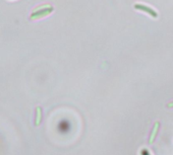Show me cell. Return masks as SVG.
Returning a JSON list of instances; mask_svg holds the SVG:
<instances>
[{
    "mask_svg": "<svg viewBox=\"0 0 173 155\" xmlns=\"http://www.w3.org/2000/svg\"><path fill=\"white\" fill-rule=\"evenodd\" d=\"M42 122V109L41 106H37L36 108V121H35V125L39 126Z\"/></svg>",
    "mask_w": 173,
    "mask_h": 155,
    "instance_id": "277c9868",
    "label": "cell"
},
{
    "mask_svg": "<svg viewBox=\"0 0 173 155\" xmlns=\"http://www.w3.org/2000/svg\"><path fill=\"white\" fill-rule=\"evenodd\" d=\"M159 127H160V123H159V122H156L153 129H152L150 138H149V143H150V144H153V142L155 141L156 137H157V134H158V131H159Z\"/></svg>",
    "mask_w": 173,
    "mask_h": 155,
    "instance_id": "3957f363",
    "label": "cell"
},
{
    "mask_svg": "<svg viewBox=\"0 0 173 155\" xmlns=\"http://www.w3.org/2000/svg\"><path fill=\"white\" fill-rule=\"evenodd\" d=\"M139 154L141 155H151V152H150V150L149 149H147V148H143L139 151Z\"/></svg>",
    "mask_w": 173,
    "mask_h": 155,
    "instance_id": "8992f818",
    "label": "cell"
},
{
    "mask_svg": "<svg viewBox=\"0 0 173 155\" xmlns=\"http://www.w3.org/2000/svg\"><path fill=\"white\" fill-rule=\"evenodd\" d=\"M52 11H53V7L51 5H48V4L42 5L34 9V11H33L32 14L30 15V18L31 20H37V18L48 15V14H50Z\"/></svg>",
    "mask_w": 173,
    "mask_h": 155,
    "instance_id": "6da1fadb",
    "label": "cell"
},
{
    "mask_svg": "<svg viewBox=\"0 0 173 155\" xmlns=\"http://www.w3.org/2000/svg\"><path fill=\"white\" fill-rule=\"evenodd\" d=\"M168 108H173V101L170 102V104H168Z\"/></svg>",
    "mask_w": 173,
    "mask_h": 155,
    "instance_id": "52a82bcc",
    "label": "cell"
},
{
    "mask_svg": "<svg viewBox=\"0 0 173 155\" xmlns=\"http://www.w3.org/2000/svg\"><path fill=\"white\" fill-rule=\"evenodd\" d=\"M134 8L136 9H139V10H143L145 12H147L148 14H150L151 16H153V17H158V12L157 11H155L154 9H152L151 7L147 6V5H144V4H134Z\"/></svg>",
    "mask_w": 173,
    "mask_h": 155,
    "instance_id": "7a4b0ae2",
    "label": "cell"
},
{
    "mask_svg": "<svg viewBox=\"0 0 173 155\" xmlns=\"http://www.w3.org/2000/svg\"><path fill=\"white\" fill-rule=\"evenodd\" d=\"M69 128H70V124L68 123V122L63 121L62 123L60 124V129L61 130L63 129V132H67V131L69 130Z\"/></svg>",
    "mask_w": 173,
    "mask_h": 155,
    "instance_id": "5b68a950",
    "label": "cell"
}]
</instances>
